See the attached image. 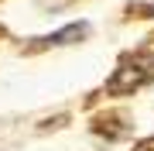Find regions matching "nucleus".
<instances>
[{"instance_id": "obj_2", "label": "nucleus", "mask_w": 154, "mask_h": 151, "mask_svg": "<svg viewBox=\"0 0 154 151\" xmlns=\"http://www.w3.org/2000/svg\"><path fill=\"white\" fill-rule=\"evenodd\" d=\"M134 151H154V137H147V141H140V144L134 148Z\"/></svg>"}, {"instance_id": "obj_1", "label": "nucleus", "mask_w": 154, "mask_h": 151, "mask_svg": "<svg viewBox=\"0 0 154 151\" xmlns=\"http://www.w3.org/2000/svg\"><path fill=\"white\" fill-rule=\"evenodd\" d=\"M144 83H154V52H140V55H127L120 69L110 79V93H130Z\"/></svg>"}]
</instances>
